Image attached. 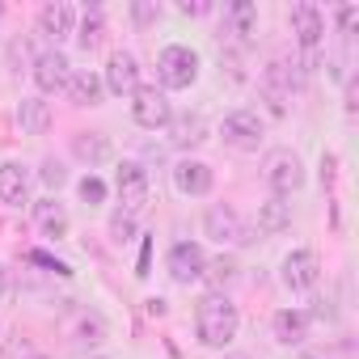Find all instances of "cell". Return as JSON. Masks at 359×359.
Listing matches in <instances>:
<instances>
[{
    "mask_svg": "<svg viewBox=\"0 0 359 359\" xmlns=\"http://www.w3.org/2000/svg\"><path fill=\"white\" fill-rule=\"evenodd\" d=\"M292 34H296V43L304 47V51H317L321 47V34H325V18H321V9L317 5H296L292 9Z\"/></svg>",
    "mask_w": 359,
    "mask_h": 359,
    "instance_id": "4fadbf2b",
    "label": "cell"
},
{
    "mask_svg": "<svg viewBox=\"0 0 359 359\" xmlns=\"http://www.w3.org/2000/svg\"><path fill=\"white\" fill-rule=\"evenodd\" d=\"M262 118L254 114V110H233V114H224V127H220V135H224V144H233L237 152H254L258 144H262Z\"/></svg>",
    "mask_w": 359,
    "mask_h": 359,
    "instance_id": "ba28073f",
    "label": "cell"
},
{
    "mask_svg": "<svg viewBox=\"0 0 359 359\" xmlns=\"http://www.w3.org/2000/svg\"><path fill=\"white\" fill-rule=\"evenodd\" d=\"M97 359H102V355H97Z\"/></svg>",
    "mask_w": 359,
    "mask_h": 359,
    "instance_id": "ab89813d",
    "label": "cell"
},
{
    "mask_svg": "<svg viewBox=\"0 0 359 359\" xmlns=\"http://www.w3.org/2000/svg\"><path fill=\"white\" fill-rule=\"evenodd\" d=\"M355 22H359V5H342V9H338V30H342V34H351V30H355Z\"/></svg>",
    "mask_w": 359,
    "mask_h": 359,
    "instance_id": "1f68e13d",
    "label": "cell"
},
{
    "mask_svg": "<svg viewBox=\"0 0 359 359\" xmlns=\"http://www.w3.org/2000/svg\"><path fill=\"white\" fill-rule=\"evenodd\" d=\"M110 135L106 131H76L72 135V156L81 161V165H89V169H97V165H106L110 161Z\"/></svg>",
    "mask_w": 359,
    "mask_h": 359,
    "instance_id": "e0dca14e",
    "label": "cell"
},
{
    "mask_svg": "<svg viewBox=\"0 0 359 359\" xmlns=\"http://www.w3.org/2000/svg\"><path fill=\"white\" fill-rule=\"evenodd\" d=\"M81 334H85V342H102V334H106L102 317H85V321H81Z\"/></svg>",
    "mask_w": 359,
    "mask_h": 359,
    "instance_id": "d6a6232c",
    "label": "cell"
},
{
    "mask_svg": "<svg viewBox=\"0 0 359 359\" xmlns=\"http://www.w3.org/2000/svg\"><path fill=\"white\" fill-rule=\"evenodd\" d=\"M169 144L182 148V152L208 144V123H203V114H173V118H169Z\"/></svg>",
    "mask_w": 359,
    "mask_h": 359,
    "instance_id": "2e32d148",
    "label": "cell"
},
{
    "mask_svg": "<svg viewBox=\"0 0 359 359\" xmlns=\"http://www.w3.org/2000/svg\"><path fill=\"white\" fill-rule=\"evenodd\" d=\"M131 18H135L140 26H152V22L161 18V9L152 5V0H135V5H131Z\"/></svg>",
    "mask_w": 359,
    "mask_h": 359,
    "instance_id": "4dcf8cb0",
    "label": "cell"
},
{
    "mask_svg": "<svg viewBox=\"0 0 359 359\" xmlns=\"http://www.w3.org/2000/svg\"><path fill=\"white\" fill-rule=\"evenodd\" d=\"M72 34H76V47H81V51H97V47L106 43V22H102V9H89V13H85V22H81Z\"/></svg>",
    "mask_w": 359,
    "mask_h": 359,
    "instance_id": "d4e9b609",
    "label": "cell"
},
{
    "mask_svg": "<svg viewBox=\"0 0 359 359\" xmlns=\"http://www.w3.org/2000/svg\"><path fill=\"white\" fill-rule=\"evenodd\" d=\"M102 85L110 89V93H135L140 89V60L131 55V51H114L110 60H106V76H102Z\"/></svg>",
    "mask_w": 359,
    "mask_h": 359,
    "instance_id": "30bf717a",
    "label": "cell"
},
{
    "mask_svg": "<svg viewBox=\"0 0 359 359\" xmlns=\"http://www.w3.org/2000/svg\"><path fill=\"white\" fill-rule=\"evenodd\" d=\"M300 359H321V355H313V351H304V355H300Z\"/></svg>",
    "mask_w": 359,
    "mask_h": 359,
    "instance_id": "e575fe53",
    "label": "cell"
},
{
    "mask_svg": "<svg viewBox=\"0 0 359 359\" xmlns=\"http://www.w3.org/2000/svg\"><path fill=\"white\" fill-rule=\"evenodd\" d=\"M39 177L51 187V191H60L64 182H68V169H64V161H55V156H47L43 161V169H39Z\"/></svg>",
    "mask_w": 359,
    "mask_h": 359,
    "instance_id": "f1b7e54d",
    "label": "cell"
},
{
    "mask_svg": "<svg viewBox=\"0 0 359 359\" xmlns=\"http://www.w3.org/2000/svg\"><path fill=\"white\" fill-rule=\"evenodd\" d=\"M220 76H229L233 85H241L245 81V64H241V51H220Z\"/></svg>",
    "mask_w": 359,
    "mask_h": 359,
    "instance_id": "83f0119b",
    "label": "cell"
},
{
    "mask_svg": "<svg viewBox=\"0 0 359 359\" xmlns=\"http://www.w3.org/2000/svg\"><path fill=\"white\" fill-rule=\"evenodd\" d=\"M224 359H250V355H224Z\"/></svg>",
    "mask_w": 359,
    "mask_h": 359,
    "instance_id": "8d00e7d4",
    "label": "cell"
},
{
    "mask_svg": "<svg viewBox=\"0 0 359 359\" xmlns=\"http://www.w3.org/2000/svg\"><path fill=\"white\" fill-rule=\"evenodd\" d=\"M296 85H300V76H296L283 60H275V64L262 72V102H266V110H271L275 118H283V114H287V102H292Z\"/></svg>",
    "mask_w": 359,
    "mask_h": 359,
    "instance_id": "5b68a950",
    "label": "cell"
},
{
    "mask_svg": "<svg viewBox=\"0 0 359 359\" xmlns=\"http://www.w3.org/2000/svg\"><path fill=\"white\" fill-rule=\"evenodd\" d=\"M266 187L275 191V199H287V195H296L300 187H304V161L292 152V148H275V152H266Z\"/></svg>",
    "mask_w": 359,
    "mask_h": 359,
    "instance_id": "3957f363",
    "label": "cell"
},
{
    "mask_svg": "<svg viewBox=\"0 0 359 359\" xmlns=\"http://www.w3.org/2000/svg\"><path fill=\"white\" fill-rule=\"evenodd\" d=\"M76 195H81L89 208H97V203H106V182H102L97 173H85V177H81V187H76Z\"/></svg>",
    "mask_w": 359,
    "mask_h": 359,
    "instance_id": "4316f807",
    "label": "cell"
},
{
    "mask_svg": "<svg viewBox=\"0 0 359 359\" xmlns=\"http://www.w3.org/2000/svg\"><path fill=\"white\" fill-rule=\"evenodd\" d=\"M0 203H9V208H26L30 203V173H26V165H18V161L0 165Z\"/></svg>",
    "mask_w": 359,
    "mask_h": 359,
    "instance_id": "5bb4252c",
    "label": "cell"
},
{
    "mask_svg": "<svg viewBox=\"0 0 359 359\" xmlns=\"http://www.w3.org/2000/svg\"><path fill=\"white\" fill-rule=\"evenodd\" d=\"M26 359H47V355H26Z\"/></svg>",
    "mask_w": 359,
    "mask_h": 359,
    "instance_id": "74e56055",
    "label": "cell"
},
{
    "mask_svg": "<svg viewBox=\"0 0 359 359\" xmlns=\"http://www.w3.org/2000/svg\"><path fill=\"white\" fill-rule=\"evenodd\" d=\"M131 97H135V102H131V114H135V123H140V127H148V131H156V127H169V118H173V106H169L165 89H156V85H140Z\"/></svg>",
    "mask_w": 359,
    "mask_h": 359,
    "instance_id": "8992f818",
    "label": "cell"
},
{
    "mask_svg": "<svg viewBox=\"0 0 359 359\" xmlns=\"http://www.w3.org/2000/svg\"><path fill=\"white\" fill-rule=\"evenodd\" d=\"M156 81L161 89H191L199 81V51L182 47V43H173L156 55Z\"/></svg>",
    "mask_w": 359,
    "mask_h": 359,
    "instance_id": "7a4b0ae2",
    "label": "cell"
},
{
    "mask_svg": "<svg viewBox=\"0 0 359 359\" xmlns=\"http://www.w3.org/2000/svg\"><path fill=\"white\" fill-rule=\"evenodd\" d=\"M114 187H118V199H123V208L118 212H127V216H144L148 212V203H152V187H148V169L144 165H135V161H123L118 165V173H114Z\"/></svg>",
    "mask_w": 359,
    "mask_h": 359,
    "instance_id": "277c9868",
    "label": "cell"
},
{
    "mask_svg": "<svg viewBox=\"0 0 359 359\" xmlns=\"http://www.w3.org/2000/svg\"><path fill=\"white\" fill-rule=\"evenodd\" d=\"M0 13H5V5H0Z\"/></svg>",
    "mask_w": 359,
    "mask_h": 359,
    "instance_id": "f35d334b",
    "label": "cell"
},
{
    "mask_svg": "<svg viewBox=\"0 0 359 359\" xmlns=\"http://www.w3.org/2000/svg\"><path fill=\"white\" fill-rule=\"evenodd\" d=\"M34 220H39L43 237H51V241L68 237V212H64V203H55V199H43V203H34Z\"/></svg>",
    "mask_w": 359,
    "mask_h": 359,
    "instance_id": "7402d4cb",
    "label": "cell"
},
{
    "mask_svg": "<svg viewBox=\"0 0 359 359\" xmlns=\"http://www.w3.org/2000/svg\"><path fill=\"white\" fill-rule=\"evenodd\" d=\"M212 292H229L237 279H241V262L233 258V254H216V258H208L203 262V275H199Z\"/></svg>",
    "mask_w": 359,
    "mask_h": 359,
    "instance_id": "ffe728a7",
    "label": "cell"
},
{
    "mask_svg": "<svg viewBox=\"0 0 359 359\" xmlns=\"http://www.w3.org/2000/svg\"><path fill=\"white\" fill-rule=\"evenodd\" d=\"M72 64H68V55L60 51V47H51V51H43L39 60H34V85L43 89V93H55V89H68V72Z\"/></svg>",
    "mask_w": 359,
    "mask_h": 359,
    "instance_id": "7c38bea8",
    "label": "cell"
},
{
    "mask_svg": "<svg viewBox=\"0 0 359 359\" xmlns=\"http://www.w3.org/2000/svg\"><path fill=\"white\" fill-rule=\"evenodd\" d=\"M309 325H313V317H309L304 309H279L275 321H271L275 342H283V346H300V342L309 338Z\"/></svg>",
    "mask_w": 359,
    "mask_h": 359,
    "instance_id": "ac0fdd59",
    "label": "cell"
},
{
    "mask_svg": "<svg viewBox=\"0 0 359 359\" xmlns=\"http://www.w3.org/2000/svg\"><path fill=\"white\" fill-rule=\"evenodd\" d=\"M203 233H208L212 241H220V245H245V241H254L250 229H245V220H241L229 203L208 208V216H203Z\"/></svg>",
    "mask_w": 359,
    "mask_h": 359,
    "instance_id": "52a82bcc",
    "label": "cell"
},
{
    "mask_svg": "<svg viewBox=\"0 0 359 359\" xmlns=\"http://www.w3.org/2000/svg\"><path fill=\"white\" fill-rule=\"evenodd\" d=\"M102 93H106V85H102V76H97V72L81 68V72H72V76H68V97H72V106H97V102H102Z\"/></svg>",
    "mask_w": 359,
    "mask_h": 359,
    "instance_id": "44dd1931",
    "label": "cell"
},
{
    "mask_svg": "<svg viewBox=\"0 0 359 359\" xmlns=\"http://www.w3.org/2000/svg\"><path fill=\"white\" fill-rule=\"evenodd\" d=\"M212 5L208 0H177V13H187V18H203Z\"/></svg>",
    "mask_w": 359,
    "mask_h": 359,
    "instance_id": "836d02e7",
    "label": "cell"
},
{
    "mask_svg": "<svg viewBox=\"0 0 359 359\" xmlns=\"http://www.w3.org/2000/svg\"><path fill=\"white\" fill-rule=\"evenodd\" d=\"M229 26H233V34H241V43H250L254 30H258V9L250 5V0H237V5L229 9Z\"/></svg>",
    "mask_w": 359,
    "mask_h": 359,
    "instance_id": "484cf974",
    "label": "cell"
},
{
    "mask_svg": "<svg viewBox=\"0 0 359 359\" xmlns=\"http://www.w3.org/2000/svg\"><path fill=\"white\" fill-rule=\"evenodd\" d=\"M203 262H208V254H203L199 241H177L169 250V275H173V283H195L203 275Z\"/></svg>",
    "mask_w": 359,
    "mask_h": 359,
    "instance_id": "8fae6325",
    "label": "cell"
},
{
    "mask_svg": "<svg viewBox=\"0 0 359 359\" xmlns=\"http://www.w3.org/2000/svg\"><path fill=\"white\" fill-rule=\"evenodd\" d=\"M0 292H5V266H0Z\"/></svg>",
    "mask_w": 359,
    "mask_h": 359,
    "instance_id": "d590c367",
    "label": "cell"
},
{
    "mask_svg": "<svg viewBox=\"0 0 359 359\" xmlns=\"http://www.w3.org/2000/svg\"><path fill=\"white\" fill-rule=\"evenodd\" d=\"M39 30L47 34V39H68L72 30H76V13H72V5L68 0H51V5H43V13H39Z\"/></svg>",
    "mask_w": 359,
    "mask_h": 359,
    "instance_id": "d6986e66",
    "label": "cell"
},
{
    "mask_svg": "<svg viewBox=\"0 0 359 359\" xmlns=\"http://www.w3.org/2000/svg\"><path fill=\"white\" fill-rule=\"evenodd\" d=\"M212 182H216V177H212V165H203V161H191V156H187V161L173 165V187L182 191V195H208Z\"/></svg>",
    "mask_w": 359,
    "mask_h": 359,
    "instance_id": "9a60e30c",
    "label": "cell"
},
{
    "mask_svg": "<svg viewBox=\"0 0 359 359\" xmlns=\"http://www.w3.org/2000/svg\"><path fill=\"white\" fill-rule=\"evenodd\" d=\"M317 279H321V258L313 250H292L283 258V283L292 292H309V287H317Z\"/></svg>",
    "mask_w": 359,
    "mask_h": 359,
    "instance_id": "9c48e42d",
    "label": "cell"
},
{
    "mask_svg": "<svg viewBox=\"0 0 359 359\" xmlns=\"http://www.w3.org/2000/svg\"><path fill=\"white\" fill-rule=\"evenodd\" d=\"M283 229H292V203H283V199H266V203L258 208V233L275 237V233H283Z\"/></svg>",
    "mask_w": 359,
    "mask_h": 359,
    "instance_id": "cb8c5ba5",
    "label": "cell"
},
{
    "mask_svg": "<svg viewBox=\"0 0 359 359\" xmlns=\"http://www.w3.org/2000/svg\"><path fill=\"white\" fill-rule=\"evenodd\" d=\"M237 325H241V317H237V304L224 296V292H208L203 300H199V309H195V330H199V342L203 346H229L233 338H237Z\"/></svg>",
    "mask_w": 359,
    "mask_h": 359,
    "instance_id": "6da1fadb",
    "label": "cell"
},
{
    "mask_svg": "<svg viewBox=\"0 0 359 359\" xmlns=\"http://www.w3.org/2000/svg\"><path fill=\"white\" fill-rule=\"evenodd\" d=\"M18 123H22L26 135H43V131L51 127V106H47L43 97H22V106H18Z\"/></svg>",
    "mask_w": 359,
    "mask_h": 359,
    "instance_id": "603a6c76",
    "label": "cell"
},
{
    "mask_svg": "<svg viewBox=\"0 0 359 359\" xmlns=\"http://www.w3.org/2000/svg\"><path fill=\"white\" fill-rule=\"evenodd\" d=\"M110 237L123 245V241H131L135 237V216H127V212H114L110 216Z\"/></svg>",
    "mask_w": 359,
    "mask_h": 359,
    "instance_id": "f546056e",
    "label": "cell"
}]
</instances>
